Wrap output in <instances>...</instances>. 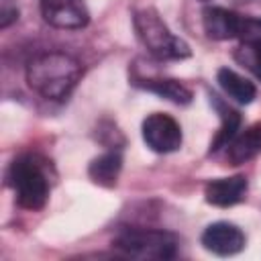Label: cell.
I'll list each match as a JSON object with an SVG mask.
<instances>
[{
	"label": "cell",
	"mask_w": 261,
	"mask_h": 261,
	"mask_svg": "<svg viewBox=\"0 0 261 261\" xmlns=\"http://www.w3.org/2000/svg\"><path fill=\"white\" fill-rule=\"evenodd\" d=\"M82 77L80 61L65 51H45L27 65V82L45 100H65Z\"/></svg>",
	"instance_id": "6da1fadb"
},
{
	"label": "cell",
	"mask_w": 261,
	"mask_h": 261,
	"mask_svg": "<svg viewBox=\"0 0 261 261\" xmlns=\"http://www.w3.org/2000/svg\"><path fill=\"white\" fill-rule=\"evenodd\" d=\"M8 186L20 208L41 210L49 198V177L43 163L35 155H20L10 163Z\"/></svg>",
	"instance_id": "7a4b0ae2"
},
{
	"label": "cell",
	"mask_w": 261,
	"mask_h": 261,
	"mask_svg": "<svg viewBox=\"0 0 261 261\" xmlns=\"http://www.w3.org/2000/svg\"><path fill=\"white\" fill-rule=\"evenodd\" d=\"M116 249L124 257L133 259H173L177 253V239L167 230L157 228H124L114 241Z\"/></svg>",
	"instance_id": "3957f363"
},
{
	"label": "cell",
	"mask_w": 261,
	"mask_h": 261,
	"mask_svg": "<svg viewBox=\"0 0 261 261\" xmlns=\"http://www.w3.org/2000/svg\"><path fill=\"white\" fill-rule=\"evenodd\" d=\"M133 22L139 39L143 41V45L151 55L159 59H184L190 55L188 43L175 37L153 8L137 10L133 16Z\"/></svg>",
	"instance_id": "277c9868"
},
{
	"label": "cell",
	"mask_w": 261,
	"mask_h": 261,
	"mask_svg": "<svg viewBox=\"0 0 261 261\" xmlns=\"http://www.w3.org/2000/svg\"><path fill=\"white\" fill-rule=\"evenodd\" d=\"M143 139L155 153H173L181 147V128L169 114L153 112L143 120Z\"/></svg>",
	"instance_id": "5b68a950"
},
{
	"label": "cell",
	"mask_w": 261,
	"mask_h": 261,
	"mask_svg": "<svg viewBox=\"0 0 261 261\" xmlns=\"http://www.w3.org/2000/svg\"><path fill=\"white\" fill-rule=\"evenodd\" d=\"M41 14L55 29H82L90 20L84 0H41Z\"/></svg>",
	"instance_id": "8992f818"
},
{
	"label": "cell",
	"mask_w": 261,
	"mask_h": 261,
	"mask_svg": "<svg viewBox=\"0 0 261 261\" xmlns=\"http://www.w3.org/2000/svg\"><path fill=\"white\" fill-rule=\"evenodd\" d=\"M200 241L206 251L220 255V257L237 255L245 249V234L232 222H214V224L206 226Z\"/></svg>",
	"instance_id": "52a82bcc"
},
{
	"label": "cell",
	"mask_w": 261,
	"mask_h": 261,
	"mask_svg": "<svg viewBox=\"0 0 261 261\" xmlns=\"http://www.w3.org/2000/svg\"><path fill=\"white\" fill-rule=\"evenodd\" d=\"M241 18H243L241 14H237L228 8H220V6H208L202 12L204 31L214 41L237 39L239 29H241Z\"/></svg>",
	"instance_id": "ba28073f"
},
{
	"label": "cell",
	"mask_w": 261,
	"mask_h": 261,
	"mask_svg": "<svg viewBox=\"0 0 261 261\" xmlns=\"http://www.w3.org/2000/svg\"><path fill=\"white\" fill-rule=\"evenodd\" d=\"M247 194V179L245 175H232V177H218L206 184L204 196L206 202L218 208H228L239 204Z\"/></svg>",
	"instance_id": "9c48e42d"
},
{
	"label": "cell",
	"mask_w": 261,
	"mask_h": 261,
	"mask_svg": "<svg viewBox=\"0 0 261 261\" xmlns=\"http://www.w3.org/2000/svg\"><path fill=\"white\" fill-rule=\"evenodd\" d=\"M224 149H226V161L230 165H243L255 159L261 153V122L251 124L245 130L237 133Z\"/></svg>",
	"instance_id": "30bf717a"
},
{
	"label": "cell",
	"mask_w": 261,
	"mask_h": 261,
	"mask_svg": "<svg viewBox=\"0 0 261 261\" xmlns=\"http://www.w3.org/2000/svg\"><path fill=\"white\" fill-rule=\"evenodd\" d=\"M216 80H218L220 88L224 90V94H228V96H230L234 102H239V104H249V102H253V98H255V94H257L255 86H253L247 77L239 75L237 71H232V69H228V67H220L218 73H216Z\"/></svg>",
	"instance_id": "8fae6325"
},
{
	"label": "cell",
	"mask_w": 261,
	"mask_h": 261,
	"mask_svg": "<svg viewBox=\"0 0 261 261\" xmlns=\"http://www.w3.org/2000/svg\"><path fill=\"white\" fill-rule=\"evenodd\" d=\"M122 167V157L118 151H108L104 155H100L98 159H94L90 163V177L96 184L102 186H114L118 171Z\"/></svg>",
	"instance_id": "7c38bea8"
},
{
	"label": "cell",
	"mask_w": 261,
	"mask_h": 261,
	"mask_svg": "<svg viewBox=\"0 0 261 261\" xmlns=\"http://www.w3.org/2000/svg\"><path fill=\"white\" fill-rule=\"evenodd\" d=\"M214 98V106L218 108V112H220V130H218V135L214 137V141H212V145H210V151H218V149H224L226 145H228V141L239 133V126H241V116H239V112H234L232 108H228L226 104H222L216 96H212Z\"/></svg>",
	"instance_id": "4fadbf2b"
},
{
	"label": "cell",
	"mask_w": 261,
	"mask_h": 261,
	"mask_svg": "<svg viewBox=\"0 0 261 261\" xmlns=\"http://www.w3.org/2000/svg\"><path fill=\"white\" fill-rule=\"evenodd\" d=\"M149 92H155L157 96H163L175 104H188L192 100V92L177 80H145V84H139Z\"/></svg>",
	"instance_id": "5bb4252c"
},
{
	"label": "cell",
	"mask_w": 261,
	"mask_h": 261,
	"mask_svg": "<svg viewBox=\"0 0 261 261\" xmlns=\"http://www.w3.org/2000/svg\"><path fill=\"white\" fill-rule=\"evenodd\" d=\"M234 59L243 67H247L255 77L261 80V47L251 45V43H241L234 49Z\"/></svg>",
	"instance_id": "9a60e30c"
},
{
	"label": "cell",
	"mask_w": 261,
	"mask_h": 261,
	"mask_svg": "<svg viewBox=\"0 0 261 261\" xmlns=\"http://www.w3.org/2000/svg\"><path fill=\"white\" fill-rule=\"evenodd\" d=\"M237 39H241V43H251V45L261 47V18L243 16Z\"/></svg>",
	"instance_id": "2e32d148"
},
{
	"label": "cell",
	"mask_w": 261,
	"mask_h": 261,
	"mask_svg": "<svg viewBox=\"0 0 261 261\" xmlns=\"http://www.w3.org/2000/svg\"><path fill=\"white\" fill-rule=\"evenodd\" d=\"M18 18V8L14 0H0V27L6 29Z\"/></svg>",
	"instance_id": "e0dca14e"
}]
</instances>
